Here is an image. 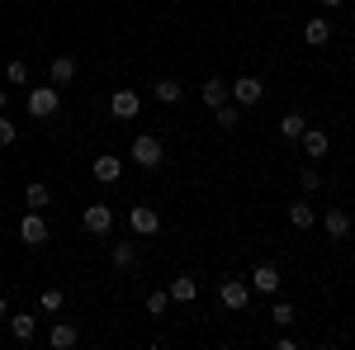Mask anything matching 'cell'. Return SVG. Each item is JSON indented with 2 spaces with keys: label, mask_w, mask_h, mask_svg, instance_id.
Instances as JSON below:
<instances>
[{
  "label": "cell",
  "mask_w": 355,
  "mask_h": 350,
  "mask_svg": "<svg viewBox=\"0 0 355 350\" xmlns=\"http://www.w3.org/2000/svg\"><path fill=\"white\" fill-rule=\"evenodd\" d=\"M322 185V175H318V170H313V166H303V194H313V189Z\"/></svg>",
  "instance_id": "30"
},
{
  "label": "cell",
  "mask_w": 355,
  "mask_h": 350,
  "mask_svg": "<svg viewBox=\"0 0 355 350\" xmlns=\"http://www.w3.org/2000/svg\"><path fill=\"white\" fill-rule=\"evenodd\" d=\"M289 222H294V227H303V232H308V227H313V222H318V218H313V209H308V204H289Z\"/></svg>",
  "instance_id": "23"
},
{
  "label": "cell",
  "mask_w": 355,
  "mask_h": 350,
  "mask_svg": "<svg viewBox=\"0 0 355 350\" xmlns=\"http://www.w3.org/2000/svg\"><path fill=\"white\" fill-rule=\"evenodd\" d=\"M327 38H331V24H327V19H322V15L303 24V43H308V48H322Z\"/></svg>",
  "instance_id": "13"
},
{
  "label": "cell",
  "mask_w": 355,
  "mask_h": 350,
  "mask_svg": "<svg viewBox=\"0 0 355 350\" xmlns=\"http://www.w3.org/2000/svg\"><path fill=\"white\" fill-rule=\"evenodd\" d=\"M214 123H218V128H237V123H242V105H218L214 109Z\"/></svg>",
  "instance_id": "20"
},
{
  "label": "cell",
  "mask_w": 355,
  "mask_h": 350,
  "mask_svg": "<svg viewBox=\"0 0 355 350\" xmlns=\"http://www.w3.org/2000/svg\"><path fill=\"white\" fill-rule=\"evenodd\" d=\"M48 76H53V85H71L76 81V57H53Z\"/></svg>",
  "instance_id": "14"
},
{
  "label": "cell",
  "mask_w": 355,
  "mask_h": 350,
  "mask_svg": "<svg viewBox=\"0 0 355 350\" xmlns=\"http://www.w3.org/2000/svg\"><path fill=\"white\" fill-rule=\"evenodd\" d=\"M0 317H5V298H0Z\"/></svg>",
  "instance_id": "32"
},
{
  "label": "cell",
  "mask_w": 355,
  "mask_h": 350,
  "mask_svg": "<svg viewBox=\"0 0 355 350\" xmlns=\"http://www.w3.org/2000/svg\"><path fill=\"white\" fill-rule=\"evenodd\" d=\"M38 308H43V313H57V308H62V289H43V294H38Z\"/></svg>",
  "instance_id": "27"
},
{
  "label": "cell",
  "mask_w": 355,
  "mask_h": 350,
  "mask_svg": "<svg viewBox=\"0 0 355 350\" xmlns=\"http://www.w3.org/2000/svg\"><path fill=\"white\" fill-rule=\"evenodd\" d=\"M128 227H133L137 237H157V232H162V218H157V209H147V204H137L133 213H128Z\"/></svg>",
  "instance_id": "5"
},
{
  "label": "cell",
  "mask_w": 355,
  "mask_h": 350,
  "mask_svg": "<svg viewBox=\"0 0 355 350\" xmlns=\"http://www.w3.org/2000/svg\"><path fill=\"white\" fill-rule=\"evenodd\" d=\"M199 95H204V105H209V109L227 105V85H223L218 76H209V81H204V90H199Z\"/></svg>",
  "instance_id": "16"
},
{
  "label": "cell",
  "mask_w": 355,
  "mask_h": 350,
  "mask_svg": "<svg viewBox=\"0 0 355 350\" xmlns=\"http://www.w3.org/2000/svg\"><path fill=\"white\" fill-rule=\"evenodd\" d=\"M15 137H19V128H15V123H10V119H5V114H0V147H10V142H15Z\"/></svg>",
  "instance_id": "29"
},
{
  "label": "cell",
  "mask_w": 355,
  "mask_h": 350,
  "mask_svg": "<svg viewBox=\"0 0 355 350\" xmlns=\"http://www.w3.org/2000/svg\"><path fill=\"white\" fill-rule=\"evenodd\" d=\"M166 294L175 298V303H190V298L199 294V284H194L190 274H180V279H171V289H166Z\"/></svg>",
  "instance_id": "18"
},
{
  "label": "cell",
  "mask_w": 355,
  "mask_h": 350,
  "mask_svg": "<svg viewBox=\"0 0 355 350\" xmlns=\"http://www.w3.org/2000/svg\"><path fill=\"white\" fill-rule=\"evenodd\" d=\"M137 261V246L133 242H114V270H128Z\"/></svg>",
  "instance_id": "22"
},
{
  "label": "cell",
  "mask_w": 355,
  "mask_h": 350,
  "mask_svg": "<svg viewBox=\"0 0 355 350\" xmlns=\"http://www.w3.org/2000/svg\"><path fill=\"white\" fill-rule=\"evenodd\" d=\"M90 175H95L100 185H114V180L123 175V161H119L114 152H105V157H95V161H90Z\"/></svg>",
  "instance_id": "7"
},
{
  "label": "cell",
  "mask_w": 355,
  "mask_h": 350,
  "mask_svg": "<svg viewBox=\"0 0 355 350\" xmlns=\"http://www.w3.org/2000/svg\"><path fill=\"white\" fill-rule=\"evenodd\" d=\"M48 199H53V194H48V185H38V180H33V185L24 189V204H28V209H43Z\"/></svg>",
  "instance_id": "24"
},
{
  "label": "cell",
  "mask_w": 355,
  "mask_h": 350,
  "mask_svg": "<svg viewBox=\"0 0 355 350\" xmlns=\"http://www.w3.org/2000/svg\"><path fill=\"white\" fill-rule=\"evenodd\" d=\"M303 128H308V123H303V114H284V119H279V137H289V142H299Z\"/></svg>",
  "instance_id": "21"
},
{
  "label": "cell",
  "mask_w": 355,
  "mask_h": 350,
  "mask_svg": "<svg viewBox=\"0 0 355 350\" xmlns=\"http://www.w3.org/2000/svg\"><path fill=\"white\" fill-rule=\"evenodd\" d=\"M270 322L275 326H289V322H294V303H275V308H270Z\"/></svg>",
  "instance_id": "26"
},
{
  "label": "cell",
  "mask_w": 355,
  "mask_h": 350,
  "mask_svg": "<svg viewBox=\"0 0 355 350\" xmlns=\"http://www.w3.org/2000/svg\"><path fill=\"white\" fill-rule=\"evenodd\" d=\"M322 227H327V237H336V242H346V237H351V213H346V209H331L327 218H322Z\"/></svg>",
  "instance_id": "11"
},
{
  "label": "cell",
  "mask_w": 355,
  "mask_h": 350,
  "mask_svg": "<svg viewBox=\"0 0 355 350\" xmlns=\"http://www.w3.org/2000/svg\"><path fill=\"white\" fill-rule=\"evenodd\" d=\"M0 109H5V90H0Z\"/></svg>",
  "instance_id": "33"
},
{
  "label": "cell",
  "mask_w": 355,
  "mask_h": 350,
  "mask_svg": "<svg viewBox=\"0 0 355 350\" xmlns=\"http://www.w3.org/2000/svg\"><path fill=\"white\" fill-rule=\"evenodd\" d=\"M81 222H85V232H90V237H105V232L114 227V209H110V204H90Z\"/></svg>",
  "instance_id": "4"
},
{
  "label": "cell",
  "mask_w": 355,
  "mask_h": 350,
  "mask_svg": "<svg viewBox=\"0 0 355 350\" xmlns=\"http://www.w3.org/2000/svg\"><path fill=\"white\" fill-rule=\"evenodd\" d=\"M218 298H223V308L242 313L246 303H251V284H246V279H223V284H218Z\"/></svg>",
  "instance_id": "3"
},
{
  "label": "cell",
  "mask_w": 355,
  "mask_h": 350,
  "mask_svg": "<svg viewBox=\"0 0 355 350\" xmlns=\"http://www.w3.org/2000/svg\"><path fill=\"white\" fill-rule=\"evenodd\" d=\"M152 95H157L162 105H180V95H185V90H180V81H171V76H162V81L152 85Z\"/></svg>",
  "instance_id": "15"
},
{
  "label": "cell",
  "mask_w": 355,
  "mask_h": 350,
  "mask_svg": "<svg viewBox=\"0 0 355 350\" xmlns=\"http://www.w3.org/2000/svg\"><path fill=\"white\" fill-rule=\"evenodd\" d=\"M351 170H355V157H351Z\"/></svg>",
  "instance_id": "34"
},
{
  "label": "cell",
  "mask_w": 355,
  "mask_h": 350,
  "mask_svg": "<svg viewBox=\"0 0 355 350\" xmlns=\"http://www.w3.org/2000/svg\"><path fill=\"white\" fill-rule=\"evenodd\" d=\"M10 331H15V341H33V331H38L33 313H15V317H10Z\"/></svg>",
  "instance_id": "17"
},
{
  "label": "cell",
  "mask_w": 355,
  "mask_h": 350,
  "mask_svg": "<svg viewBox=\"0 0 355 350\" xmlns=\"http://www.w3.org/2000/svg\"><path fill=\"white\" fill-rule=\"evenodd\" d=\"M28 114H33V119H53L57 109H62V90H57V85H38V90H28Z\"/></svg>",
  "instance_id": "1"
},
{
  "label": "cell",
  "mask_w": 355,
  "mask_h": 350,
  "mask_svg": "<svg viewBox=\"0 0 355 350\" xmlns=\"http://www.w3.org/2000/svg\"><path fill=\"white\" fill-rule=\"evenodd\" d=\"M19 237H24L28 246H43V242H48V222L38 218V209H28V218L19 222Z\"/></svg>",
  "instance_id": "8"
},
{
  "label": "cell",
  "mask_w": 355,
  "mask_h": 350,
  "mask_svg": "<svg viewBox=\"0 0 355 350\" xmlns=\"http://www.w3.org/2000/svg\"><path fill=\"white\" fill-rule=\"evenodd\" d=\"M114 119H137V109H142V100H137V90H114Z\"/></svg>",
  "instance_id": "9"
},
{
  "label": "cell",
  "mask_w": 355,
  "mask_h": 350,
  "mask_svg": "<svg viewBox=\"0 0 355 350\" xmlns=\"http://www.w3.org/2000/svg\"><path fill=\"white\" fill-rule=\"evenodd\" d=\"M261 95H266V85H261V76H237V81H232V100H237V105H256V100H261Z\"/></svg>",
  "instance_id": "6"
},
{
  "label": "cell",
  "mask_w": 355,
  "mask_h": 350,
  "mask_svg": "<svg viewBox=\"0 0 355 350\" xmlns=\"http://www.w3.org/2000/svg\"><path fill=\"white\" fill-rule=\"evenodd\" d=\"M5 81H10V85H24L28 81V67H24V62H10V67H5Z\"/></svg>",
  "instance_id": "28"
},
{
  "label": "cell",
  "mask_w": 355,
  "mask_h": 350,
  "mask_svg": "<svg viewBox=\"0 0 355 350\" xmlns=\"http://www.w3.org/2000/svg\"><path fill=\"white\" fill-rule=\"evenodd\" d=\"M166 308H171V294H166V289H152V294H147V313H152V317H162Z\"/></svg>",
  "instance_id": "25"
},
{
  "label": "cell",
  "mask_w": 355,
  "mask_h": 350,
  "mask_svg": "<svg viewBox=\"0 0 355 350\" xmlns=\"http://www.w3.org/2000/svg\"><path fill=\"white\" fill-rule=\"evenodd\" d=\"M251 289H256V294H275V289H279V270L275 265H256L251 270Z\"/></svg>",
  "instance_id": "12"
},
{
  "label": "cell",
  "mask_w": 355,
  "mask_h": 350,
  "mask_svg": "<svg viewBox=\"0 0 355 350\" xmlns=\"http://www.w3.org/2000/svg\"><path fill=\"white\" fill-rule=\"evenodd\" d=\"M318 5H322V10H336V5H341V0H318Z\"/></svg>",
  "instance_id": "31"
},
{
  "label": "cell",
  "mask_w": 355,
  "mask_h": 350,
  "mask_svg": "<svg viewBox=\"0 0 355 350\" xmlns=\"http://www.w3.org/2000/svg\"><path fill=\"white\" fill-rule=\"evenodd\" d=\"M303 152H308V157H313V161H322V157H327V147H331V137L322 133V128H303Z\"/></svg>",
  "instance_id": "10"
},
{
  "label": "cell",
  "mask_w": 355,
  "mask_h": 350,
  "mask_svg": "<svg viewBox=\"0 0 355 350\" xmlns=\"http://www.w3.org/2000/svg\"><path fill=\"white\" fill-rule=\"evenodd\" d=\"M133 161H137V166H147V170H157V166L166 161V147H162V137H152V133H137V137H133Z\"/></svg>",
  "instance_id": "2"
},
{
  "label": "cell",
  "mask_w": 355,
  "mask_h": 350,
  "mask_svg": "<svg viewBox=\"0 0 355 350\" xmlns=\"http://www.w3.org/2000/svg\"><path fill=\"white\" fill-rule=\"evenodd\" d=\"M48 341H53V350H71V346H76V326H71V322H57Z\"/></svg>",
  "instance_id": "19"
}]
</instances>
